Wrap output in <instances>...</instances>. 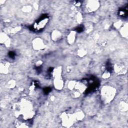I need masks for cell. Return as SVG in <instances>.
<instances>
[{"label":"cell","instance_id":"2","mask_svg":"<svg viewBox=\"0 0 128 128\" xmlns=\"http://www.w3.org/2000/svg\"><path fill=\"white\" fill-rule=\"evenodd\" d=\"M115 69H116V70L118 72H119L120 74L123 73L124 72H125L126 71V68L124 65L121 64H118L116 66Z\"/></svg>","mask_w":128,"mask_h":128},{"label":"cell","instance_id":"1","mask_svg":"<svg viewBox=\"0 0 128 128\" xmlns=\"http://www.w3.org/2000/svg\"><path fill=\"white\" fill-rule=\"evenodd\" d=\"M114 92L113 91L112 89L106 88L105 90H103L102 92V96L106 100L107 102H109L110 100L112 98L114 95Z\"/></svg>","mask_w":128,"mask_h":128}]
</instances>
